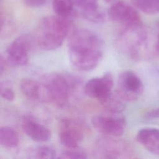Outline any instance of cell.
Here are the masks:
<instances>
[{
  "label": "cell",
  "mask_w": 159,
  "mask_h": 159,
  "mask_svg": "<svg viewBox=\"0 0 159 159\" xmlns=\"http://www.w3.org/2000/svg\"><path fill=\"white\" fill-rule=\"evenodd\" d=\"M68 53L73 66L81 71H89L99 63L104 53V42L96 33L77 29L70 35Z\"/></svg>",
  "instance_id": "1"
},
{
  "label": "cell",
  "mask_w": 159,
  "mask_h": 159,
  "mask_svg": "<svg viewBox=\"0 0 159 159\" xmlns=\"http://www.w3.org/2000/svg\"><path fill=\"white\" fill-rule=\"evenodd\" d=\"M69 31V20L58 16H46L39 22L35 41L42 50H53L62 45Z\"/></svg>",
  "instance_id": "2"
},
{
  "label": "cell",
  "mask_w": 159,
  "mask_h": 159,
  "mask_svg": "<svg viewBox=\"0 0 159 159\" xmlns=\"http://www.w3.org/2000/svg\"><path fill=\"white\" fill-rule=\"evenodd\" d=\"M78 82L75 78L64 73H53L42 84L45 96L59 107L66 106Z\"/></svg>",
  "instance_id": "3"
},
{
  "label": "cell",
  "mask_w": 159,
  "mask_h": 159,
  "mask_svg": "<svg viewBox=\"0 0 159 159\" xmlns=\"http://www.w3.org/2000/svg\"><path fill=\"white\" fill-rule=\"evenodd\" d=\"M147 32L142 24L123 27L117 42L120 48L133 58L140 55V50L146 40Z\"/></svg>",
  "instance_id": "4"
},
{
  "label": "cell",
  "mask_w": 159,
  "mask_h": 159,
  "mask_svg": "<svg viewBox=\"0 0 159 159\" xmlns=\"http://www.w3.org/2000/svg\"><path fill=\"white\" fill-rule=\"evenodd\" d=\"M94 152L100 158H128L132 154L127 143L108 137H101L96 141Z\"/></svg>",
  "instance_id": "5"
},
{
  "label": "cell",
  "mask_w": 159,
  "mask_h": 159,
  "mask_svg": "<svg viewBox=\"0 0 159 159\" xmlns=\"http://www.w3.org/2000/svg\"><path fill=\"white\" fill-rule=\"evenodd\" d=\"M34 40L33 37L29 34H23L17 37L6 50L7 63L14 67L26 65Z\"/></svg>",
  "instance_id": "6"
},
{
  "label": "cell",
  "mask_w": 159,
  "mask_h": 159,
  "mask_svg": "<svg viewBox=\"0 0 159 159\" xmlns=\"http://www.w3.org/2000/svg\"><path fill=\"white\" fill-rule=\"evenodd\" d=\"M143 91V83L134 71L127 70L120 74L117 80V95L122 100L135 101Z\"/></svg>",
  "instance_id": "7"
},
{
  "label": "cell",
  "mask_w": 159,
  "mask_h": 159,
  "mask_svg": "<svg viewBox=\"0 0 159 159\" xmlns=\"http://www.w3.org/2000/svg\"><path fill=\"white\" fill-rule=\"evenodd\" d=\"M91 123L98 132L111 137L122 135L126 125L125 117L118 115H97L92 118Z\"/></svg>",
  "instance_id": "8"
},
{
  "label": "cell",
  "mask_w": 159,
  "mask_h": 159,
  "mask_svg": "<svg viewBox=\"0 0 159 159\" xmlns=\"http://www.w3.org/2000/svg\"><path fill=\"white\" fill-rule=\"evenodd\" d=\"M113 77L107 72L101 77L90 79L84 86L85 94L91 98L97 99L100 103L112 94Z\"/></svg>",
  "instance_id": "9"
},
{
  "label": "cell",
  "mask_w": 159,
  "mask_h": 159,
  "mask_svg": "<svg viewBox=\"0 0 159 159\" xmlns=\"http://www.w3.org/2000/svg\"><path fill=\"white\" fill-rule=\"evenodd\" d=\"M107 14L112 21L120 23L124 27L142 24L140 15L136 9L122 1L112 4Z\"/></svg>",
  "instance_id": "10"
},
{
  "label": "cell",
  "mask_w": 159,
  "mask_h": 159,
  "mask_svg": "<svg viewBox=\"0 0 159 159\" xmlns=\"http://www.w3.org/2000/svg\"><path fill=\"white\" fill-rule=\"evenodd\" d=\"M83 135V129L78 123L71 119L61 120L59 138L61 145L66 148L78 147Z\"/></svg>",
  "instance_id": "11"
},
{
  "label": "cell",
  "mask_w": 159,
  "mask_h": 159,
  "mask_svg": "<svg viewBox=\"0 0 159 159\" xmlns=\"http://www.w3.org/2000/svg\"><path fill=\"white\" fill-rule=\"evenodd\" d=\"M22 128L27 135L32 140L37 142H45L50 140V130L39 123L31 116H25L22 119Z\"/></svg>",
  "instance_id": "12"
},
{
  "label": "cell",
  "mask_w": 159,
  "mask_h": 159,
  "mask_svg": "<svg viewBox=\"0 0 159 159\" xmlns=\"http://www.w3.org/2000/svg\"><path fill=\"white\" fill-rule=\"evenodd\" d=\"M139 143L148 151L159 155V129L145 128L140 130L136 135Z\"/></svg>",
  "instance_id": "13"
},
{
  "label": "cell",
  "mask_w": 159,
  "mask_h": 159,
  "mask_svg": "<svg viewBox=\"0 0 159 159\" xmlns=\"http://www.w3.org/2000/svg\"><path fill=\"white\" fill-rule=\"evenodd\" d=\"M20 87L23 94L29 99L37 101L45 96L43 85L34 79L25 78L22 80Z\"/></svg>",
  "instance_id": "14"
},
{
  "label": "cell",
  "mask_w": 159,
  "mask_h": 159,
  "mask_svg": "<svg viewBox=\"0 0 159 159\" xmlns=\"http://www.w3.org/2000/svg\"><path fill=\"white\" fill-rule=\"evenodd\" d=\"M72 0H53V9L57 16L70 20L76 14Z\"/></svg>",
  "instance_id": "15"
},
{
  "label": "cell",
  "mask_w": 159,
  "mask_h": 159,
  "mask_svg": "<svg viewBox=\"0 0 159 159\" xmlns=\"http://www.w3.org/2000/svg\"><path fill=\"white\" fill-rule=\"evenodd\" d=\"M19 142V135L14 129L7 126L0 128V143L2 146L6 148L16 147Z\"/></svg>",
  "instance_id": "16"
},
{
  "label": "cell",
  "mask_w": 159,
  "mask_h": 159,
  "mask_svg": "<svg viewBox=\"0 0 159 159\" xmlns=\"http://www.w3.org/2000/svg\"><path fill=\"white\" fill-rule=\"evenodd\" d=\"M123 101L117 95L114 96L112 94L106 99L101 103V104L109 112L112 114H120L125 109V105Z\"/></svg>",
  "instance_id": "17"
},
{
  "label": "cell",
  "mask_w": 159,
  "mask_h": 159,
  "mask_svg": "<svg viewBox=\"0 0 159 159\" xmlns=\"http://www.w3.org/2000/svg\"><path fill=\"white\" fill-rule=\"evenodd\" d=\"M133 4L143 12L155 14L159 12V0H131Z\"/></svg>",
  "instance_id": "18"
},
{
  "label": "cell",
  "mask_w": 159,
  "mask_h": 159,
  "mask_svg": "<svg viewBox=\"0 0 159 159\" xmlns=\"http://www.w3.org/2000/svg\"><path fill=\"white\" fill-rule=\"evenodd\" d=\"M82 16L94 23H102L105 20V14L99 9L98 6L81 10Z\"/></svg>",
  "instance_id": "19"
},
{
  "label": "cell",
  "mask_w": 159,
  "mask_h": 159,
  "mask_svg": "<svg viewBox=\"0 0 159 159\" xmlns=\"http://www.w3.org/2000/svg\"><path fill=\"white\" fill-rule=\"evenodd\" d=\"M32 158L42 159H53L56 157V151L49 145H41L36 147L32 152Z\"/></svg>",
  "instance_id": "20"
},
{
  "label": "cell",
  "mask_w": 159,
  "mask_h": 159,
  "mask_svg": "<svg viewBox=\"0 0 159 159\" xmlns=\"http://www.w3.org/2000/svg\"><path fill=\"white\" fill-rule=\"evenodd\" d=\"M86 158L87 153L86 151L78 146L66 148L58 157V158L61 159H84Z\"/></svg>",
  "instance_id": "21"
},
{
  "label": "cell",
  "mask_w": 159,
  "mask_h": 159,
  "mask_svg": "<svg viewBox=\"0 0 159 159\" xmlns=\"http://www.w3.org/2000/svg\"><path fill=\"white\" fill-rule=\"evenodd\" d=\"M0 91L1 96L3 99L9 101L14 100V93L11 86L8 85V84H7L6 82H4V83H2L1 84Z\"/></svg>",
  "instance_id": "22"
},
{
  "label": "cell",
  "mask_w": 159,
  "mask_h": 159,
  "mask_svg": "<svg viewBox=\"0 0 159 159\" xmlns=\"http://www.w3.org/2000/svg\"><path fill=\"white\" fill-rule=\"evenodd\" d=\"M74 4L80 9H86L89 7L98 6V0H72Z\"/></svg>",
  "instance_id": "23"
},
{
  "label": "cell",
  "mask_w": 159,
  "mask_h": 159,
  "mask_svg": "<svg viewBox=\"0 0 159 159\" xmlns=\"http://www.w3.org/2000/svg\"><path fill=\"white\" fill-rule=\"evenodd\" d=\"M47 0H24V3L30 7H40L43 6Z\"/></svg>",
  "instance_id": "24"
},
{
  "label": "cell",
  "mask_w": 159,
  "mask_h": 159,
  "mask_svg": "<svg viewBox=\"0 0 159 159\" xmlns=\"http://www.w3.org/2000/svg\"><path fill=\"white\" fill-rule=\"evenodd\" d=\"M144 118L147 119H153L159 118V107L148 111L144 114Z\"/></svg>",
  "instance_id": "25"
},
{
  "label": "cell",
  "mask_w": 159,
  "mask_h": 159,
  "mask_svg": "<svg viewBox=\"0 0 159 159\" xmlns=\"http://www.w3.org/2000/svg\"><path fill=\"white\" fill-rule=\"evenodd\" d=\"M6 62H7V61H6V60H5V58H4L1 55V58H0V73H1V74H2V73L3 72V71L4 70L5 68H6Z\"/></svg>",
  "instance_id": "26"
},
{
  "label": "cell",
  "mask_w": 159,
  "mask_h": 159,
  "mask_svg": "<svg viewBox=\"0 0 159 159\" xmlns=\"http://www.w3.org/2000/svg\"><path fill=\"white\" fill-rule=\"evenodd\" d=\"M158 27H159V23H158ZM155 50L157 51V53L159 55V32L157 35V43L155 45Z\"/></svg>",
  "instance_id": "27"
},
{
  "label": "cell",
  "mask_w": 159,
  "mask_h": 159,
  "mask_svg": "<svg viewBox=\"0 0 159 159\" xmlns=\"http://www.w3.org/2000/svg\"><path fill=\"white\" fill-rule=\"evenodd\" d=\"M119 0H105V1L107 3H110V4H113L114 2H116L117 1H119Z\"/></svg>",
  "instance_id": "28"
}]
</instances>
